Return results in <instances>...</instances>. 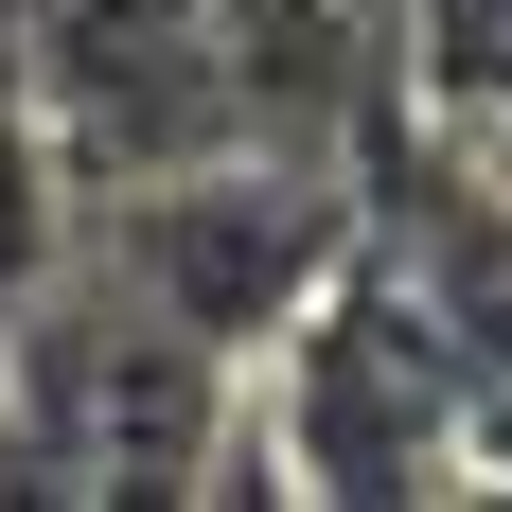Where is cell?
Returning <instances> with one entry per match:
<instances>
[{
	"label": "cell",
	"mask_w": 512,
	"mask_h": 512,
	"mask_svg": "<svg viewBox=\"0 0 512 512\" xmlns=\"http://www.w3.org/2000/svg\"><path fill=\"white\" fill-rule=\"evenodd\" d=\"M0 442H18L36 495H265L248 477V371L212 336H177L89 230L0 318Z\"/></svg>",
	"instance_id": "obj_1"
},
{
	"label": "cell",
	"mask_w": 512,
	"mask_h": 512,
	"mask_svg": "<svg viewBox=\"0 0 512 512\" xmlns=\"http://www.w3.org/2000/svg\"><path fill=\"white\" fill-rule=\"evenodd\" d=\"M460 407H477L460 336H442V318L407 301V265L354 230V248L318 265V301L248 354V477L265 495H318V512L477 495L460 477Z\"/></svg>",
	"instance_id": "obj_2"
},
{
	"label": "cell",
	"mask_w": 512,
	"mask_h": 512,
	"mask_svg": "<svg viewBox=\"0 0 512 512\" xmlns=\"http://www.w3.org/2000/svg\"><path fill=\"white\" fill-rule=\"evenodd\" d=\"M89 248L177 336H212V354L248 371L318 301V265L354 248V177L336 159H283V142H195V159H159V177H124V195H89Z\"/></svg>",
	"instance_id": "obj_3"
},
{
	"label": "cell",
	"mask_w": 512,
	"mask_h": 512,
	"mask_svg": "<svg viewBox=\"0 0 512 512\" xmlns=\"http://www.w3.org/2000/svg\"><path fill=\"white\" fill-rule=\"evenodd\" d=\"M407 106L460 142H512V0H407Z\"/></svg>",
	"instance_id": "obj_4"
}]
</instances>
